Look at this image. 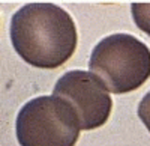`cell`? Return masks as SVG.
<instances>
[{
	"label": "cell",
	"mask_w": 150,
	"mask_h": 146,
	"mask_svg": "<svg viewBox=\"0 0 150 146\" xmlns=\"http://www.w3.org/2000/svg\"><path fill=\"white\" fill-rule=\"evenodd\" d=\"M11 41L27 63L54 69L77 50V26L68 12L54 3H27L11 18Z\"/></svg>",
	"instance_id": "obj_1"
},
{
	"label": "cell",
	"mask_w": 150,
	"mask_h": 146,
	"mask_svg": "<svg viewBox=\"0 0 150 146\" xmlns=\"http://www.w3.org/2000/svg\"><path fill=\"white\" fill-rule=\"evenodd\" d=\"M89 68L112 93L141 88L150 77V48L129 33H114L99 41Z\"/></svg>",
	"instance_id": "obj_2"
},
{
	"label": "cell",
	"mask_w": 150,
	"mask_h": 146,
	"mask_svg": "<svg viewBox=\"0 0 150 146\" xmlns=\"http://www.w3.org/2000/svg\"><path fill=\"white\" fill-rule=\"evenodd\" d=\"M80 130L74 107L54 95L38 96L24 104L15 124L21 146H75Z\"/></svg>",
	"instance_id": "obj_3"
},
{
	"label": "cell",
	"mask_w": 150,
	"mask_h": 146,
	"mask_svg": "<svg viewBox=\"0 0 150 146\" xmlns=\"http://www.w3.org/2000/svg\"><path fill=\"white\" fill-rule=\"evenodd\" d=\"M53 95L74 107L81 130L102 127L112 110V100L104 81L93 72L83 69L65 72L57 80Z\"/></svg>",
	"instance_id": "obj_4"
},
{
	"label": "cell",
	"mask_w": 150,
	"mask_h": 146,
	"mask_svg": "<svg viewBox=\"0 0 150 146\" xmlns=\"http://www.w3.org/2000/svg\"><path fill=\"white\" fill-rule=\"evenodd\" d=\"M132 18L143 32L150 35V3H132Z\"/></svg>",
	"instance_id": "obj_5"
},
{
	"label": "cell",
	"mask_w": 150,
	"mask_h": 146,
	"mask_svg": "<svg viewBox=\"0 0 150 146\" xmlns=\"http://www.w3.org/2000/svg\"><path fill=\"white\" fill-rule=\"evenodd\" d=\"M138 116L141 119V122L146 125V128L150 131V92L144 95V98L141 100L138 105Z\"/></svg>",
	"instance_id": "obj_6"
}]
</instances>
